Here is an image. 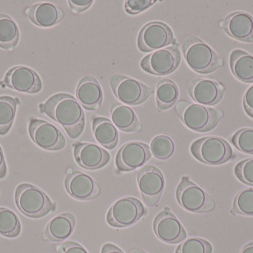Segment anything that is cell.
I'll return each instance as SVG.
<instances>
[{"label": "cell", "mask_w": 253, "mask_h": 253, "mask_svg": "<svg viewBox=\"0 0 253 253\" xmlns=\"http://www.w3.org/2000/svg\"><path fill=\"white\" fill-rule=\"evenodd\" d=\"M65 187L73 199L82 202L93 200L101 194L99 184L91 177L80 171L68 172L65 177Z\"/></svg>", "instance_id": "obj_16"}, {"label": "cell", "mask_w": 253, "mask_h": 253, "mask_svg": "<svg viewBox=\"0 0 253 253\" xmlns=\"http://www.w3.org/2000/svg\"><path fill=\"white\" fill-rule=\"evenodd\" d=\"M190 98L200 105H215L221 102L225 87L222 83L210 79H194L187 85Z\"/></svg>", "instance_id": "obj_17"}, {"label": "cell", "mask_w": 253, "mask_h": 253, "mask_svg": "<svg viewBox=\"0 0 253 253\" xmlns=\"http://www.w3.org/2000/svg\"><path fill=\"white\" fill-rule=\"evenodd\" d=\"M73 147L76 162L83 169L96 170L106 166L111 160L109 152L96 144L77 142Z\"/></svg>", "instance_id": "obj_18"}, {"label": "cell", "mask_w": 253, "mask_h": 253, "mask_svg": "<svg viewBox=\"0 0 253 253\" xmlns=\"http://www.w3.org/2000/svg\"><path fill=\"white\" fill-rule=\"evenodd\" d=\"M129 253H146L145 251H142V250L140 249H133L129 252Z\"/></svg>", "instance_id": "obj_42"}, {"label": "cell", "mask_w": 253, "mask_h": 253, "mask_svg": "<svg viewBox=\"0 0 253 253\" xmlns=\"http://www.w3.org/2000/svg\"><path fill=\"white\" fill-rule=\"evenodd\" d=\"M93 133L96 141L108 150H114L119 142V132L109 119L95 117L93 119Z\"/></svg>", "instance_id": "obj_24"}, {"label": "cell", "mask_w": 253, "mask_h": 253, "mask_svg": "<svg viewBox=\"0 0 253 253\" xmlns=\"http://www.w3.org/2000/svg\"><path fill=\"white\" fill-rule=\"evenodd\" d=\"M76 96L80 105L88 111L99 109L103 101L102 87L93 76H86L80 80L77 85Z\"/></svg>", "instance_id": "obj_21"}, {"label": "cell", "mask_w": 253, "mask_h": 253, "mask_svg": "<svg viewBox=\"0 0 253 253\" xmlns=\"http://www.w3.org/2000/svg\"><path fill=\"white\" fill-rule=\"evenodd\" d=\"M146 209L138 199L125 197L116 202L107 214V222L116 228L130 227L146 214Z\"/></svg>", "instance_id": "obj_10"}, {"label": "cell", "mask_w": 253, "mask_h": 253, "mask_svg": "<svg viewBox=\"0 0 253 253\" xmlns=\"http://www.w3.org/2000/svg\"><path fill=\"white\" fill-rule=\"evenodd\" d=\"M109 82L116 98L126 105H140L154 92L153 88L123 74L111 76Z\"/></svg>", "instance_id": "obj_7"}, {"label": "cell", "mask_w": 253, "mask_h": 253, "mask_svg": "<svg viewBox=\"0 0 253 253\" xmlns=\"http://www.w3.org/2000/svg\"><path fill=\"white\" fill-rule=\"evenodd\" d=\"M56 253H88L80 244L67 242L58 247Z\"/></svg>", "instance_id": "obj_36"}, {"label": "cell", "mask_w": 253, "mask_h": 253, "mask_svg": "<svg viewBox=\"0 0 253 253\" xmlns=\"http://www.w3.org/2000/svg\"><path fill=\"white\" fill-rule=\"evenodd\" d=\"M93 0H68V3L73 13H80L87 10L93 4Z\"/></svg>", "instance_id": "obj_37"}, {"label": "cell", "mask_w": 253, "mask_h": 253, "mask_svg": "<svg viewBox=\"0 0 253 253\" xmlns=\"http://www.w3.org/2000/svg\"><path fill=\"white\" fill-rule=\"evenodd\" d=\"M113 123L120 130L125 132H141V124L135 111L121 103L113 104L111 108Z\"/></svg>", "instance_id": "obj_23"}, {"label": "cell", "mask_w": 253, "mask_h": 253, "mask_svg": "<svg viewBox=\"0 0 253 253\" xmlns=\"http://www.w3.org/2000/svg\"><path fill=\"white\" fill-rule=\"evenodd\" d=\"M230 65L233 75L243 83H253V56L240 49L232 51Z\"/></svg>", "instance_id": "obj_25"}, {"label": "cell", "mask_w": 253, "mask_h": 253, "mask_svg": "<svg viewBox=\"0 0 253 253\" xmlns=\"http://www.w3.org/2000/svg\"><path fill=\"white\" fill-rule=\"evenodd\" d=\"M211 244L200 238H190L177 248L175 253H212Z\"/></svg>", "instance_id": "obj_33"}, {"label": "cell", "mask_w": 253, "mask_h": 253, "mask_svg": "<svg viewBox=\"0 0 253 253\" xmlns=\"http://www.w3.org/2000/svg\"><path fill=\"white\" fill-rule=\"evenodd\" d=\"M175 111L186 127L196 132L212 131L224 116L221 110L186 101H178Z\"/></svg>", "instance_id": "obj_3"}, {"label": "cell", "mask_w": 253, "mask_h": 253, "mask_svg": "<svg viewBox=\"0 0 253 253\" xmlns=\"http://www.w3.org/2000/svg\"><path fill=\"white\" fill-rule=\"evenodd\" d=\"M15 202L19 210L27 217L40 218L56 209V204L38 187L19 184L15 191Z\"/></svg>", "instance_id": "obj_4"}, {"label": "cell", "mask_w": 253, "mask_h": 253, "mask_svg": "<svg viewBox=\"0 0 253 253\" xmlns=\"http://www.w3.org/2000/svg\"><path fill=\"white\" fill-rule=\"evenodd\" d=\"M232 38L245 43H253V16L244 11H236L226 16L221 24Z\"/></svg>", "instance_id": "obj_20"}, {"label": "cell", "mask_w": 253, "mask_h": 253, "mask_svg": "<svg viewBox=\"0 0 253 253\" xmlns=\"http://www.w3.org/2000/svg\"><path fill=\"white\" fill-rule=\"evenodd\" d=\"M24 13L33 24L41 28L54 26L65 18L64 10L50 2L33 4L25 9Z\"/></svg>", "instance_id": "obj_19"}, {"label": "cell", "mask_w": 253, "mask_h": 253, "mask_svg": "<svg viewBox=\"0 0 253 253\" xmlns=\"http://www.w3.org/2000/svg\"><path fill=\"white\" fill-rule=\"evenodd\" d=\"M137 184L144 203L157 205L165 187V180L160 169L154 166H144L137 173Z\"/></svg>", "instance_id": "obj_12"}, {"label": "cell", "mask_w": 253, "mask_h": 253, "mask_svg": "<svg viewBox=\"0 0 253 253\" xmlns=\"http://www.w3.org/2000/svg\"><path fill=\"white\" fill-rule=\"evenodd\" d=\"M157 2L156 0H126L125 1V9L129 14H138Z\"/></svg>", "instance_id": "obj_35"}, {"label": "cell", "mask_w": 253, "mask_h": 253, "mask_svg": "<svg viewBox=\"0 0 253 253\" xmlns=\"http://www.w3.org/2000/svg\"><path fill=\"white\" fill-rule=\"evenodd\" d=\"M153 227L158 239L165 243L174 245L183 242L187 238L185 229L168 207H165L156 215Z\"/></svg>", "instance_id": "obj_14"}, {"label": "cell", "mask_w": 253, "mask_h": 253, "mask_svg": "<svg viewBox=\"0 0 253 253\" xmlns=\"http://www.w3.org/2000/svg\"><path fill=\"white\" fill-rule=\"evenodd\" d=\"M19 40L17 24L6 13H0V48L4 50H13Z\"/></svg>", "instance_id": "obj_27"}, {"label": "cell", "mask_w": 253, "mask_h": 253, "mask_svg": "<svg viewBox=\"0 0 253 253\" xmlns=\"http://www.w3.org/2000/svg\"><path fill=\"white\" fill-rule=\"evenodd\" d=\"M179 96L178 86L169 79H162L158 83L156 100L159 111L169 109L176 103Z\"/></svg>", "instance_id": "obj_26"}, {"label": "cell", "mask_w": 253, "mask_h": 253, "mask_svg": "<svg viewBox=\"0 0 253 253\" xmlns=\"http://www.w3.org/2000/svg\"><path fill=\"white\" fill-rule=\"evenodd\" d=\"M20 102L19 98L0 96V135H5L11 129Z\"/></svg>", "instance_id": "obj_28"}, {"label": "cell", "mask_w": 253, "mask_h": 253, "mask_svg": "<svg viewBox=\"0 0 253 253\" xmlns=\"http://www.w3.org/2000/svg\"><path fill=\"white\" fill-rule=\"evenodd\" d=\"M101 253H125L120 248L112 244H105L102 248Z\"/></svg>", "instance_id": "obj_40"}, {"label": "cell", "mask_w": 253, "mask_h": 253, "mask_svg": "<svg viewBox=\"0 0 253 253\" xmlns=\"http://www.w3.org/2000/svg\"><path fill=\"white\" fill-rule=\"evenodd\" d=\"M231 143L242 152L253 154V129L244 128L238 131L232 137Z\"/></svg>", "instance_id": "obj_32"}, {"label": "cell", "mask_w": 253, "mask_h": 253, "mask_svg": "<svg viewBox=\"0 0 253 253\" xmlns=\"http://www.w3.org/2000/svg\"><path fill=\"white\" fill-rule=\"evenodd\" d=\"M175 43L172 29L159 21L149 22L143 26L137 40L138 49L141 52L155 51Z\"/></svg>", "instance_id": "obj_11"}, {"label": "cell", "mask_w": 253, "mask_h": 253, "mask_svg": "<svg viewBox=\"0 0 253 253\" xmlns=\"http://www.w3.org/2000/svg\"><path fill=\"white\" fill-rule=\"evenodd\" d=\"M181 46L187 65L196 73L211 74L224 65V61L215 51L196 36H186Z\"/></svg>", "instance_id": "obj_2"}, {"label": "cell", "mask_w": 253, "mask_h": 253, "mask_svg": "<svg viewBox=\"0 0 253 253\" xmlns=\"http://www.w3.org/2000/svg\"><path fill=\"white\" fill-rule=\"evenodd\" d=\"M76 227L74 214L64 212L50 220L44 231V239L51 242H60L71 237Z\"/></svg>", "instance_id": "obj_22"}, {"label": "cell", "mask_w": 253, "mask_h": 253, "mask_svg": "<svg viewBox=\"0 0 253 253\" xmlns=\"http://www.w3.org/2000/svg\"><path fill=\"white\" fill-rule=\"evenodd\" d=\"M6 175H7V166H6L2 150L0 146V179L5 178Z\"/></svg>", "instance_id": "obj_39"}, {"label": "cell", "mask_w": 253, "mask_h": 253, "mask_svg": "<svg viewBox=\"0 0 253 253\" xmlns=\"http://www.w3.org/2000/svg\"><path fill=\"white\" fill-rule=\"evenodd\" d=\"M231 213L253 216V188L245 189L239 192L233 201Z\"/></svg>", "instance_id": "obj_31"}, {"label": "cell", "mask_w": 253, "mask_h": 253, "mask_svg": "<svg viewBox=\"0 0 253 253\" xmlns=\"http://www.w3.org/2000/svg\"><path fill=\"white\" fill-rule=\"evenodd\" d=\"M152 154L159 160H167L175 152V144L169 137L159 135L153 138L150 144Z\"/></svg>", "instance_id": "obj_30"}, {"label": "cell", "mask_w": 253, "mask_h": 253, "mask_svg": "<svg viewBox=\"0 0 253 253\" xmlns=\"http://www.w3.org/2000/svg\"><path fill=\"white\" fill-rule=\"evenodd\" d=\"M179 46L175 43L165 49L155 51L141 59L140 65L146 72L165 76L174 72L181 62Z\"/></svg>", "instance_id": "obj_8"}, {"label": "cell", "mask_w": 253, "mask_h": 253, "mask_svg": "<svg viewBox=\"0 0 253 253\" xmlns=\"http://www.w3.org/2000/svg\"><path fill=\"white\" fill-rule=\"evenodd\" d=\"M235 175L247 185L253 186V158L242 160L235 167Z\"/></svg>", "instance_id": "obj_34"}, {"label": "cell", "mask_w": 253, "mask_h": 253, "mask_svg": "<svg viewBox=\"0 0 253 253\" xmlns=\"http://www.w3.org/2000/svg\"><path fill=\"white\" fill-rule=\"evenodd\" d=\"M28 132L33 142L47 151H59L66 145L65 135L53 123L44 120L30 117Z\"/></svg>", "instance_id": "obj_9"}, {"label": "cell", "mask_w": 253, "mask_h": 253, "mask_svg": "<svg viewBox=\"0 0 253 253\" xmlns=\"http://www.w3.org/2000/svg\"><path fill=\"white\" fill-rule=\"evenodd\" d=\"M175 197L178 204L192 213H208L215 208L214 199L188 176L181 178L177 187Z\"/></svg>", "instance_id": "obj_5"}, {"label": "cell", "mask_w": 253, "mask_h": 253, "mask_svg": "<svg viewBox=\"0 0 253 253\" xmlns=\"http://www.w3.org/2000/svg\"><path fill=\"white\" fill-rule=\"evenodd\" d=\"M152 157L150 147L144 143H126L117 152L116 166L120 172H130L142 167Z\"/></svg>", "instance_id": "obj_15"}, {"label": "cell", "mask_w": 253, "mask_h": 253, "mask_svg": "<svg viewBox=\"0 0 253 253\" xmlns=\"http://www.w3.org/2000/svg\"><path fill=\"white\" fill-rule=\"evenodd\" d=\"M243 105L245 112L253 118V85L244 95Z\"/></svg>", "instance_id": "obj_38"}, {"label": "cell", "mask_w": 253, "mask_h": 253, "mask_svg": "<svg viewBox=\"0 0 253 253\" xmlns=\"http://www.w3.org/2000/svg\"><path fill=\"white\" fill-rule=\"evenodd\" d=\"M1 87L26 94L39 93L42 89V82L39 74L28 66L12 67L0 82Z\"/></svg>", "instance_id": "obj_13"}, {"label": "cell", "mask_w": 253, "mask_h": 253, "mask_svg": "<svg viewBox=\"0 0 253 253\" xmlns=\"http://www.w3.org/2000/svg\"><path fill=\"white\" fill-rule=\"evenodd\" d=\"M241 253H253V242L248 244L242 249Z\"/></svg>", "instance_id": "obj_41"}, {"label": "cell", "mask_w": 253, "mask_h": 253, "mask_svg": "<svg viewBox=\"0 0 253 253\" xmlns=\"http://www.w3.org/2000/svg\"><path fill=\"white\" fill-rule=\"evenodd\" d=\"M21 232V224L17 215L11 209L0 207V235L16 238Z\"/></svg>", "instance_id": "obj_29"}, {"label": "cell", "mask_w": 253, "mask_h": 253, "mask_svg": "<svg viewBox=\"0 0 253 253\" xmlns=\"http://www.w3.org/2000/svg\"><path fill=\"white\" fill-rule=\"evenodd\" d=\"M190 152L195 158L211 166L224 164L233 157L229 143L219 137L199 138L190 146Z\"/></svg>", "instance_id": "obj_6"}, {"label": "cell", "mask_w": 253, "mask_h": 253, "mask_svg": "<svg viewBox=\"0 0 253 253\" xmlns=\"http://www.w3.org/2000/svg\"><path fill=\"white\" fill-rule=\"evenodd\" d=\"M42 114L59 123L71 139L79 138L84 131L85 116L83 106L72 95L59 93L39 105Z\"/></svg>", "instance_id": "obj_1"}]
</instances>
